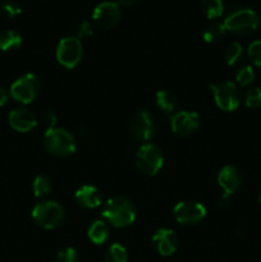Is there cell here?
<instances>
[{"label": "cell", "mask_w": 261, "mask_h": 262, "mask_svg": "<svg viewBox=\"0 0 261 262\" xmlns=\"http://www.w3.org/2000/svg\"><path fill=\"white\" fill-rule=\"evenodd\" d=\"M102 217L106 219L113 227L125 228L133 224L136 211L133 204L124 197H114L109 200L102 210Z\"/></svg>", "instance_id": "6da1fadb"}, {"label": "cell", "mask_w": 261, "mask_h": 262, "mask_svg": "<svg viewBox=\"0 0 261 262\" xmlns=\"http://www.w3.org/2000/svg\"><path fill=\"white\" fill-rule=\"evenodd\" d=\"M44 146L50 155L66 158L76 151V140L73 135L63 128H53L46 130L44 136Z\"/></svg>", "instance_id": "7a4b0ae2"}, {"label": "cell", "mask_w": 261, "mask_h": 262, "mask_svg": "<svg viewBox=\"0 0 261 262\" xmlns=\"http://www.w3.org/2000/svg\"><path fill=\"white\" fill-rule=\"evenodd\" d=\"M224 26L227 31L235 35L247 36L257 30L260 26V17L255 10L240 8L229 13V15L225 18Z\"/></svg>", "instance_id": "3957f363"}, {"label": "cell", "mask_w": 261, "mask_h": 262, "mask_svg": "<svg viewBox=\"0 0 261 262\" xmlns=\"http://www.w3.org/2000/svg\"><path fill=\"white\" fill-rule=\"evenodd\" d=\"M66 217L64 209L54 201H44L36 205L32 210V219L44 229H54L61 225Z\"/></svg>", "instance_id": "277c9868"}, {"label": "cell", "mask_w": 261, "mask_h": 262, "mask_svg": "<svg viewBox=\"0 0 261 262\" xmlns=\"http://www.w3.org/2000/svg\"><path fill=\"white\" fill-rule=\"evenodd\" d=\"M164 158L161 151L151 143H145L141 146L136 154V164L137 168L146 176H155L163 168Z\"/></svg>", "instance_id": "5b68a950"}, {"label": "cell", "mask_w": 261, "mask_h": 262, "mask_svg": "<svg viewBox=\"0 0 261 262\" xmlns=\"http://www.w3.org/2000/svg\"><path fill=\"white\" fill-rule=\"evenodd\" d=\"M210 90L219 109L224 112H233L240 106V92L233 82L212 83L210 84Z\"/></svg>", "instance_id": "8992f818"}, {"label": "cell", "mask_w": 261, "mask_h": 262, "mask_svg": "<svg viewBox=\"0 0 261 262\" xmlns=\"http://www.w3.org/2000/svg\"><path fill=\"white\" fill-rule=\"evenodd\" d=\"M82 53L83 48L79 38L64 37L61 38L56 49V59L61 66L72 69L81 61Z\"/></svg>", "instance_id": "52a82bcc"}, {"label": "cell", "mask_w": 261, "mask_h": 262, "mask_svg": "<svg viewBox=\"0 0 261 262\" xmlns=\"http://www.w3.org/2000/svg\"><path fill=\"white\" fill-rule=\"evenodd\" d=\"M38 91H40L38 79L31 73L23 74L10 87V95L13 99L22 104L32 102L38 95Z\"/></svg>", "instance_id": "ba28073f"}, {"label": "cell", "mask_w": 261, "mask_h": 262, "mask_svg": "<svg viewBox=\"0 0 261 262\" xmlns=\"http://www.w3.org/2000/svg\"><path fill=\"white\" fill-rule=\"evenodd\" d=\"M174 219L183 225H193L201 222L206 216L204 205L194 201H182L176 205L173 210Z\"/></svg>", "instance_id": "9c48e42d"}, {"label": "cell", "mask_w": 261, "mask_h": 262, "mask_svg": "<svg viewBox=\"0 0 261 262\" xmlns=\"http://www.w3.org/2000/svg\"><path fill=\"white\" fill-rule=\"evenodd\" d=\"M130 133L138 141H148L156 132L155 118L147 110H141L130 120Z\"/></svg>", "instance_id": "30bf717a"}, {"label": "cell", "mask_w": 261, "mask_h": 262, "mask_svg": "<svg viewBox=\"0 0 261 262\" xmlns=\"http://www.w3.org/2000/svg\"><path fill=\"white\" fill-rule=\"evenodd\" d=\"M122 13H120L119 4L112 2H104L97 5L92 13V19L95 25L100 28H112L119 23Z\"/></svg>", "instance_id": "8fae6325"}, {"label": "cell", "mask_w": 261, "mask_h": 262, "mask_svg": "<svg viewBox=\"0 0 261 262\" xmlns=\"http://www.w3.org/2000/svg\"><path fill=\"white\" fill-rule=\"evenodd\" d=\"M171 129L178 136H189L196 132L200 125V118L197 113L179 112L171 117Z\"/></svg>", "instance_id": "7c38bea8"}, {"label": "cell", "mask_w": 261, "mask_h": 262, "mask_svg": "<svg viewBox=\"0 0 261 262\" xmlns=\"http://www.w3.org/2000/svg\"><path fill=\"white\" fill-rule=\"evenodd\" d=\"M217 183H219L223 192H224L222 194V197L230 199V196L233 193H235L241 188V186H242V174L234 166L227 165L219 171Z\"/></svg>", "instance_id": "4fadbf2b"}, {"label": "cell", "mask_w": 261, "mask_h": 262, "mask_svg": "<svg viewBox=\"0 0 261 262\" xmlns=\"http://www.w3.org/2000/svg\"><path fill=\"white\" fill-rule=\"evenodd\" d=\"M153 245L156 252L161 256H171L178 247V239L173 230L159 229L153 237Z\"/></svg>", "instance_id": "5bb4252c"}, {"label": "cell", "mask_w": 261, "mask_h": 262, "mask_svg": "<svg viewBox=\"0 0 261 262\" xmlns=\"http://www.w3.org/2000/svg\"><path fill=\"white\" fill-rule=\"evenodd\" d=\"M9 124L13 129H15L17 132L26 133L32 130L33 128L37 124V119H36V115L33 114L31 110L25 109H14L9 113Z\"/></svg>", "instance_id": "9a60e30c"}, {"label": "cell", "mask_w": 261, "mask_h": 262, "mask_svg": "<svg viewBox=\"0 0 261 262\" xmlns=\"http://www.w3.org/2000/svg\"><path fill=\"white\" fill-rule=\"evenodd\" d=\"M76 201L84 209H96L101 205V196L96 187L82 186L74 194Z\"/></svg>", "instance_id": "2e32d148"}, {"label": "cell", "mask_w": 261, "mask_h": 262, "mask_svg": "<svg viewBox=\"0 0 261 262\" xmlns=\"http://www.w3.org/2000/svg\"><path fill=\"white\" fill-rule=\"evenodd\" d=\"M109 228L101 220H96L89 228V238L95 245H104L109 239Z\"/></svg>", "instance_id": "e0dca14e"}, {"label": "cell", "mask_w": 261, "mask_h": 262, "mask_svg": "<svg viewBox=\"0 0 261 262\" xmlns=\"http://www.w3.org/2000/svg\"><path fill=\"white\" fill-rule=\"evenodd\" d=\"M22 43V37L18 32L13 30L3 31L0 33V50L12 51L17 50Z\"/></svg>", "instance_id": "ac0fdd59"}, {"label": "cell", "mask_w": 261, "mask_h": 262, "mask_svg": "<svg viewBox=\"0 0 261 262\" xmlns=\"http://www.w3.org/2000/svg\"><path fill=\"white\" fill-rule=\"evenodd\" d=\"M156 105L166 114H171L176 110L177 100L176 96L168 90H161L156 94Z\"/></svg>", "instance_id": "d6986e66"}, {"label": "cell", "mask_w": 261, "mask_h": 262, "mask_svg": "<svg viewBox=\"0 0 261 262\" xmlns=\"http://www.w3.org/2000/svg\"><path fill=\"white\" fill-rule=\"evenodd\" d=\"M227 33L224 23H212L205 30L204 40L209 43H217L224 38Z\"/></svg>", "instance_id": "ffe728a7"}, {"label": "cell", "mask_w": 261, "mask_h": 262, "mask_svg": "<svg viewBox=\"0 0 261 262\" xmlns=\"http://www.w3.org/2000/svg\"><path fill=\"white\" fill-rule=\"evenodd\" d=\"M201 9L209 19L219 18L224 12L222 0H201Z\"/></svg>", "instance_id": "44dd1931"}, {"label": "cell", "mask_w": 261, "mask_h": 262, "mask_svg": "<svg viewBox=\"0 0 261 262\" xmlns=\"http://www.w3.org/2000/svg\"><path fill=\"white\" fill-rule=\"evenodd\" d=\"M127 250L119 243H114L110 246L105 252V262H127Z\"/></svg>", "instance_id": "7402d4cb"}, {"label": "cell", "mask_w": 261, "mask_h": 262, "mask_svg": "<svg viewBox=\"0 0 261 262\" xmlns=\"http://www.w3.org/2000/svg\"><path fill=\"white\" fill-rule=\"evenodd\" d=\"M51 188H53V183H51L50 179L45 176H38L36 177L35 181H33L32 184V191L33 194L36 197H45L48 196L51 192Z\"/></svg>", "instance_id": "603a6c76"}, {"label": "cell", "mask_w": 261, "mask_h": 262, "mask_svg": "<svg viewBox=\"0 0 261 262\" xmlns=\"http://www.w3.org/2000/svg\"><path fill=\"white\" fill-rule=\"evenodd\" d=\"M243 54V48L240 42H232L227 48L224 54L225 61H227L228 66H234L240 61V59L242 58Z\"/></svg>", "instance_id": "cb8c5ba5"}, {"label": "cell", "mask_w": 261, "mask_h": 262, "mask_svg": "<svg viewBox=\"0 0 261 262\" xmlns=\"http://www.w3.org/2000/svg\"><path fill=\"white\" fill-rule=\"evenodd\" d=\"M20 14V7L17 2L13 0H8L0 5V15L4 17L5 19H12L17 15Z\"/></svg>", "instance_id": "d4e9b609"}, {"label": "cell", "mask_w": 261, "mask_h": 262, "mask_svg": "<svg viewBox=\"0 0 261 262\" xmlns=\"http://www.w3.org/2000/svg\"><path fill=\"white\" fill-rule=\"evenodd\" d=\"M253 79H255V72H253L252 67L250 66L242 67V68L237 72V74H235V81H237V83L242 87H246L248 86V84L252 83Z\"/></svg>", "instance_id": "484cf974"}, {"label": "cell", "mask_w": 261, "mask_h": 262, "mask_svg": "<svg viewBox=\"0 0 261 262\" xmlns=\"http://www.w3.org/2000/svg\"><path fill=\"white\" fill-rule=\"evenodd\" d=\"M245 102L251 109H260L261 107V89L260 87H253L246 92Z\"/></svg>", "instance_id": "4316f807"}, {"label": "cell", "mask_w": 261, "mask_h": 262, "mask_svg": "<svg viewBox=\"0 0 261 262\" xmlns=\"http://www.w3.org/2000/svg\"><path fill=\"white\" fill-rule=\"evenodd\" d=\"M248 58L255 66L261 67V40H256L248 46Z\"/></svg>", "instance_id": "83f0119b"}, {"label": "cell", "mask_w": 261, "mask_h": 262, "mask_svg": "<svg viewBox=\"0 0 261 262\" xmlns=\"http://www.w3.org/2000/svg\"><path fill=\"white\" fill-rule=\"evenodd\" d=\"M55 262H78V256L74 248H64L56 255Z\"/></svg>", "instance_id": "f1b7e54d"}, {"label": "cell", "mask_w": 261, "mask_h": 262, "mask_svg": "<svg viewBox=\"0 0 261 262\" xmlns=\"http://www.w3.org/2000/svg\"><path fill=\"white\" fill-rule=\"evenodd\" d=\"M94 35V27H92L91 23L89 20H83V22L79 23L76 28V37L77 38H87L90 36Z\"/></svg>", "instance_id": "f546056e"}, {"label": "cell", "mask_w": 261, "mask_h": 262, "mask_svg": "<svg viewBox=\"0 0 261 262\" xmlns=\"http://www.w3.org/2000/svg\"><path fill=\"white\" fill-rule=\"evenodd\" d=\"M56 120H58V117H56V114L53 112V110H48V112L44 113L42 122L44 124L48 127V129H53V128H55Z\"/></svg>", "instance_id": "4dcf8cb0"}, {"label": "cell", "mask_w": 261, "mask_h": 262, "mask_svg": "<svg viewBox=\"0 0 261 262\" xmlns=\"http://www.w3.org/2000/svg\"><path fill=\"white\" fill-rule=\"evenodd\" d=\"M8 99H9L8 91L5 89H3V87H0V106H4V105L7 104Z\"/></svg>", "instance_id": "1f68e13d"}, {"label": "cell", "mask_w": 261, "mask_h": 262, "mask_svg": "<svg viewBox=\"0 0 261 262\" xmlns=\"http://www.w3.org/2000/svg\"><path fill=\"white\" fill-rule=\"evenodd\" d=\"M136 2H137V0H118V3H119L122 7H132V5H135Z\"/></svg>", "instance_id": "d6a6232c"}, {"label": "cell", "mask_w": 261, "mask_h": 262, "mask_svg": "<svg viewBox=\"0 0 261 262\" xmlns=\"http://www.w3.org/2000/svg\"><path fill=\"white\" fill-rule=\"evenodd\" d=\"M258 200H260V204H261V189H260V193H258Z\"/></svg>", "instance_id": "836d02e7"}]
</instances>
